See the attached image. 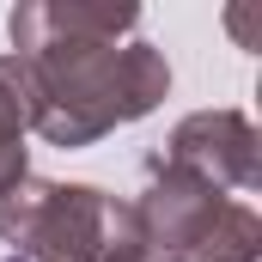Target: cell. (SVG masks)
I'll use <instances>...</instances> for the list:
<instances>
[{"label": "cell", "instance_id": "obj_1", "mask_svg": "<svg viewBox=\"0 0 262 262\" xmlns=\"http://www.w3.org/2000/svg\"><path fill=\"white\" fill-rule=\"evenodd\" d=\"M6 37L31 73V134H43L61 152L98 146L104 134L152 116L171 98V61L146 37H55L37 25V0H18L6 12Z\"/></svg>", "mask_w": 262, "mask_h": 262}, {"label": "cell", "instance_id": "obj_2", "mask_svg": "<svg viewBox=\"0 0 262 262\" xmlns=\"http://www.w3.org/2000/svg\"><path fill=\"white\" fill-rule=\"evenodd\" d=\"M110 207L98 183H55V177H18L0 189V244L18 262H98L110 244Z\"/></svg>", "mask_w": 262, "mask_h": 262}, {"label": "cell", "instance_id": "obj_3", "mask_svg": "<svg viewBox=\"0 0 262 262\" xmlns=\"http://www.w3.org/2000/svg\"><path fill=\"white\" fill-rule=\"evenodd\" d=\"M159 159L177 165V171H189V177H201L220 195L226 189L250 195L262 183V134H256V122L244 110H189L171 128Z\"/></svg>", "mask_w": 262, "mask_h": 262}, {"label": "cell", "instance_id": "obj_4", "mask_svg": "<svg viewBox=\"0 0 262 262\" xmlns=\"http://www.w3.org/2000/svg\"><path fill=\"white\" fill-rule=\"evenodd\" d=\"M220 189H207L201 177L189 171H177V165H165L159 152L146 159V183H140V195L128 201V226L140 244H152V250H165V256H189L195 250V238L213 226V213H220Z\"/></svg>", "mask_w": 262, "mask_h": 262}, {"label": "cell", "instance_id": "obj_5", "mask_svg": "<svg viewBox=\"0 0 262 262\" xmlns=\"http://www.w3.org/2000/svg\"><path fill=\"white\" fill-rule=\"evenodd\" d=\"M31 73L6 49L0 55V189H12L18 177H31Z\"/></svg>", "mask_w": 262, "mask_h": 262}, {"label": "cell", "instance_id": "obj_6", "mask_svg": "<svg viewBox=\"0 0 262 262\" xmlns=\"http://www.w3.org/2000/svg\"><path fill=\"white\" fill-rule=\"evenodd\" d=\"M37 25L55 37H98V43H128L140 25L134 0H37Z\"/></svg>", "mask_w": 262, "mask_h": 262}, {"label": "cell", "instance_id": "obj_7", "mask_svg": "<svg viewBox=\"0 0 262 262\" xmlns=\"http://www.w3.org/2000/svg\"><path fill=\"white\" fill-rule=\"evenodd\" d=\"M183 262H262V220L250 201L226 195L220 201V213H213V226L195 238V250Z\"/></svg>", "mask_w": 262, "mask_h": 262}, {"label": "cell", "instance_id": "obj_8", "mask_svg": "<svg viewBox=\"0 0 262 262\" xmlns=\"http://www.w3.org/2000/svg\"><path fill=\"white\" fill-rule=\"evenodd\" d=\"M98 262H177V256L140 244L134 226H128V201H116V207H110V244H104V256H98Z\"/></svg>", "mask_w": 262, "mask_h": 262}, {"label": "cell", "instance_id": "obj_9", "mask_svg": "<svg viewBox=\"0 0 262 262\" xmlns=\"http://www.w3.org/2000/svg\"><path fill=\"white\" fill-rule=\"evenodd\" d=\"M6 262H18V256H6Z\"/></svg>", "mask_w": 262, "mask_h": 262}]
</instances>
